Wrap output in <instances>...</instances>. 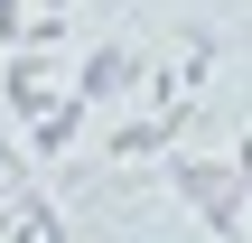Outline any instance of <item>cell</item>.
<instances>
[{
	"instance_id": "5",
	"label": "cell",
	"mask_w": 252,
	"mask_h": 243,
	"mask_svg": "<svg viewBox=\"0 0 252 243\" xmlns=\"http://www.w3.org/2000/svg\"><path fill=\"white\" fill-rule=\"evenodd\" d=\"M19 140H28V169H56L75 140H84V103L65 94V103H47L37 122H19Z\"/></svg>"
},
{
	"instance_id": "3",
	"label": "cell",
	"mask_w": 252,
	"mask_h": 243,
	"mask_svg": "<svg viewBox=\"0 0 252 243\" xmlns=\"http://www.w3.org/2000/svg\"><path fill=\"white\" fill-rule=\"evenodd\" d=\"M140 75H150V66H140L122 37H103V47L75 66V103H84V112H94V103H131V94H140Z\"/></svg>"
},
{
	"instance_id": "1",
	"label": "cell",
	"mask_w": 252,
	"mask_h": 243,
	"mask_svg": "<svg viewBox=\"0 0 252 243\" xmlns=\"http://www.w3.org/2000/svg\"><path fill=\"white\" fill-rule=\"evenodd\" d=\"M159 187H168V197H187V206H196V225H206L215 243H243V187H234V169H224V159L168 150V159H159Z\"/></svg>"
},
{
	"instance_id": "4",
	"label": "cell",
	"mask_w": 252,
	"mask_h": 243,
	"mask_svg": "<svg viewBox=\"0 0 252 243\" xmlns=\"http://www.w3.org/2000/svg\"><path fill=\"white\" fill-rule=\"evenodd\" d=\"M47 103H65V94H56V75H47V56H37V47H19V56H9V75H0V112H9V122H37Z\"/></svg>"
},
{
	"instance_id": "7",
	"label": "cell",
	"mask_w": 252,
	"mask_h": 243,
	"mask_svg": "<svg viewBox=\"0 0 252 243\" xmlns=\"http://www.w3.org/2000/svg\"><path fill=\"white\" fill-rule=\"evenodd\" d=\"M234 187H243V206H252V131H243V150H234Z\"/></svg>"
},
{
	"instance_id": "2",
	"label": "cell",
	"mask_w": 252,
	"mask_h": 243,
	"mask_svg": "<svg viewBox=\"0 0 252 243\" xmlns=\"http://www.w3.org/2000/svg\"><path fill=\"white\" fill-rule=\"evenodd\" d=\"M187 131H196V94H178V103H150V112H131V122L112 131V150H103V159H112V169H150V159H168V150H178Z\"/></svg>"
},
{
	"instance_id": "6",
	"label": "cell",
	"mask_w": 252,
	"mask_h": 243,
	"mask_svg": "<svg viewBox=\"0 0 252 243\" xmlns=\"http://www.w3.org/2000/svg\"><path fill=\"white\" fill-rule=\"evenodd\" d=\"M19 187H28V140H19V122L0 112V206H9Z\"/></svg>"
}]
</instances>
